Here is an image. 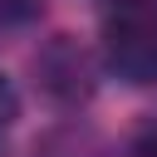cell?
Segmentation results:
<instances>
[{"mask_svg": "<svg viewBox=\"0 0 157 157\" xmlns=\"http://www.w3.org/2000/svg\"><path fill=\"white\" fill-rule=\"evenodd\" d=\"M103 69L132 88L157 83V0H118L98 29Z\"/></svg>", "mask_w": 157, "mask_h": 157, "instance_id": "1", "label": "cell"}, {"mask_svg": "<svg viewBox=\"0 0 157 157\" xmlns=\"http://www.w3.org/2000/svg\"><path fill=\"white\" fill-rule=\"evenodd\" d=\"M34 69H39L44 93L59 98V103H69V108L93 93V59H88L69 34H54V44L34 59Z\"/></svg>", "mask_w": 157, "mask_h": 157, "instance_id": "2", "label": "cell"}, {"mask_svg": "<svg viewBox=\"0 0 157 157\" xmlns=\"http://www.w3.org/2000/svg\"><path fill=\"white\" fill-rule=\"evenodd\" d=\"M15 118H20V93H15V83L0 74V152H5V132L15 128Z\"/></svg>", "mask_w": 157, "mask_h": 157, "instance_id": "3", "label": "cell"}, {"mask_svg": "<svg viewBox=\"0 0 157 157\" xmlns=\"http://www.w3.org/2000/svg\"><path fill=\"white\" fill-rule=\"evenodd\" d=\"M128 157H157V128H147V132L132 142V152H128Z\"/></svg>", "mask_w": 157, "mask_h": 157, "instance_id": "4", "label": "cell"}]
</instances>
